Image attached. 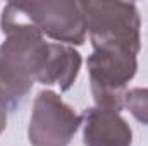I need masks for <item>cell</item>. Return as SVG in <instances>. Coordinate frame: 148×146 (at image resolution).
<instances>
[{"label": "cell", "mask_w": 148, "mask_h": 146, "mask_svg": "<svg viewBox=\"0 0 148 146\" xmlns=\"http://www.w3.org/2000/svg\"><path fill=\"white\" fill-rule=\"evenodd\" d=\"M0 29L5 36L0 45V102L14 110L31 91L50 41L19 12L16 2L3 7Z\"/></svg>", "instance_id": "6da1fadb"}, {"label": "cell", "mask_w": 148, "mask_h": 146, "mask_svg": "<svg viewBox=\"0 0 148 146\" xmlns=\"http://www.w3.org/2000/svg\"><path fill=\"white\" fill-rule=\"evenodd\" d=\"M93 50L114 48L134 55L141 50V21L134 3L88 0L79 2Z\"/></svg>", "instance_id": "7a4b0ae2"}, {"label": "cell", "mask_w": 148, "mask_h": 146, "mask_svg": "<svg viewBox=\"0 0 148 146\" xmlns=\"http://www.w3.org/2000/svg\"><path fill=\"white\" fill-rule=\"evenodd\" d=\"M86 64L97 107L119 113L124 108L127 83L138 71L136 55L126 50L98 48L93 50Z\"/></svg>", "instance_id": "3957f363"}, {"label": "cell", "mask_w": 148, "mask_h": 146, "mask_svg": "<svg viewBox=\"0 0 148 146\" xmlns=\"http://www.w3.org/2000/svg\"><path fill=\"white\" fill-rule=\"evenodd\" d=\"M83 119L55 91H40L33 103L28 127L31 146H69Z\"/></svg>", "instance_id": "277c9868"}, {"label": "cell", "mask_w": 148, "mask_h": 146, "mask_svg": "<svg viewBox=\"0 0 148 146\" xmlns=\"http://www.w3.org/2000/svg\"><path fill=\"white\" fill-rule=\"evenodd\" d=\"M19 12L40 29L43 36L67 45L86 41V21L79 2L74 0H43L16 2Z\"/></svg>", "instance_id": "5b68a950"}, {"label": "cell", "mask_w": 148, "mask_h": 146, "mask_svg": "<svg viewBox=\"0 0 148 146\" xmlns=\"http://www.w3.org/2000/svg\"><path fill=\"white\" fill-rule=\"evenodd\" d=\"M84 146H131L133 131L114 110L91 107L81 115Z\"/></svg>", "instance_id": "8992f818"}, {"label": "cell", "mask_w": 148, "mask_h": 146, "mask_svg": "<svg viewBox=\"0 0 148 146\" xmlns=\"http://www.w3.org/2000/svg\"><path fill=\"white\" fill-rule=\"evenodd\" d=\"M81 64V53L74 46L64 43H50L45 64L38 74L36 81L47 86L57 84L60 91H67L79 74Z\"/></svg>", "instance_id": "52a82bcc"}, {"label": "cell", "mask_w": 148, "mask_h": 146, "mask_svg": "<svg viewBox=\"0 0 148 146\" xmlns=\"http://www.w3.org/2000/svg\"><path fill=\"white\" fill-rule=\"evenodd\" d=\"M124 107L131 112V115L148 126V88H133L126 93V102Z\"/></svg>", "instance_id": "ba28073f"}, {"label": "cell", "mask_w": 148, "mask_h": 146, "mask_svg": "<svg viewBox=\"0 0 148 146\" xmlns=\"http://www.w3.org/2000/svg\"><path fill=\"white\" fill-rule=\"evenodd\" d=\"M5 126H7V107L0 102V134L5 131Z\"/></svg>", "instance_id": "9c48e42d"}]
</instances>
